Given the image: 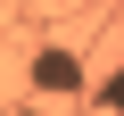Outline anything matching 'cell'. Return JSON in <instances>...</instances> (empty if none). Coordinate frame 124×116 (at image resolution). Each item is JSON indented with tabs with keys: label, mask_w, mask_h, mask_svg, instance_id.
<instances>
[{
	"label": "cell",
	"mask_w": 124,
	"mask_h": 116,
	"mask_svg": "<svg viewBox=\"0 0 124 116\" xmlns=\"http://www.w3.org/2000/svg\"><path fill=\"white\" fill-rule=\"evenodd\" d=\"M33 99L41 108H66V99H83V58L75 50H33Z\"/></svg>",
	"instance_id": "obj_1"
},
{
	"label": "cell",
	"mask_w": 124,
	"mask_h": 116,
	"mask_svg": "<svg viewBox=\"0 0 124 116\" xmlns=\"http://www.w3.org/2000/svg\"><path fill=\"white\" fill-rule=\"evenodd\" d=\"M99 99H108V108H124V66H116V75L99 83Z\"/></svg>",
	"instance_id": "obj_2"
},
{
	"label": "cell",
	"mask_w": 124,
	"mask_h": 116,
	"mask_svg": "<svg viewBox=\"0 0 124 116\" xmlns=\"http://www.w3.org/2000/svg\"><path fill=\"white\" fill-rule=\"evenodd\" d=\"M17 116H41V99H25V108H17Z\"/></svg>",
	"instance_id": "obj_3"
}]
</instances>
